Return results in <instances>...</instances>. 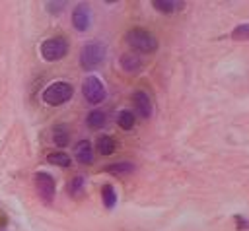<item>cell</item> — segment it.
<instances>
[{"instance_id": "cell-1", "label": "cell", "mask_w": 249, "mask_h": 231, "mask_svg": "<svg viewBox=\"0 0 249 231\" xmlns=\"http://www.w3.org/2000/svg\"><path fill=\"white\" fill-rule=\"evenodd\" d=\"M124 41L126 45L136 50V52H154L158 49V39L148 31V29H142V27H134L130 29L126 35H124Z\"/></svg>"}, {"instance_id": "cell-2", "label": "cell", "mask_w": 249, "mask_h": 231, "mask_svg": "<svg viewBox=\"0 0 249 231\" xmlns=\"http://www.w3.org/2000/svg\"><path fill=\"white\" fill-rule=\"evenodd\" d=\"M105 58V45L99 41H89L82 47L80 52V64L84 70H93L95 66H99Z\"/></svg>"}, {"instance_id": "cell-3", "label": "cell", "mask_w": 249, "mask_h": 231, "mask_svg": "<svg viewBox=\"0 0 249 231\" xmlns=\"http://www.w3.org/2000/svg\"><path fill=\"white\" fill-rule=\"evenodd\" d=\"M72 93H74V87L68 82H54L43 91V101L47 105L58 107V105H64L72 97Z\"/></svg>"}, {"instance_id": "cell-4", "label": "cell", "mask_w": 249, "mask_h": 231, "mask_svg": "<svg viewBox=\"0 0 249 231\" xmlns=\"http://www.w3.org/2000/svg\"><path fill=\"white\" fill-rule=\"evenodd\" d=\"M66 52H68V41L64 37H51V39L41 43V54L49 62L64 58Z\"/></svg>"}, {"instance_id": "cell-5", "label": "cell", "mask_w": 249, "mask_h": 231, "mask_svg": "<svg viewBox=\"0 0 249 231\" xmlns=\"http://www.w3.org/2000/svg\"><path fill=\"white\" fill-rule=\"evenodd\" d=\"M82 93H84L86 101L91 103V105L101 103V101L105 99V95H107L105 85H103V82H101L97 76H88V78L84 80V83H82Z\"/></svg>"}, {"instance_id": "cell-6", "label": "cell", "mask_w": 249, "mask_h": 231, "mask_svg": "<svg viewBox=\"0 0 249 231\" xmlns=\"http://www.w3.org/2000/svg\"><path fill=\"white\" fill-rule=\"evenodd\" d=\"M35 186H37L39 196H41L45 202H53L56 188H54V179H53L49 173H45V171L35 173Z\"/></svg>"}, {"instance_id": "cell-7", "label": "cell", "mask_w": 249, "mask_h": 231, "mask_svg": "<svg viewBox=\"0 0 249 231\" xmlns=\"http://www.w3.org/2000/svg\"><path fill=\"white\" fill-rule=\"evenodd\" d=\"M72 25L76 31H88L91 25V10L88 4H78L72 12Z\"/></svg>"}, {"instance_id": "cell-8", "label": "cell", "mask_w": 249, "mask_h": 231, "mask_svg": "<svg viewBox=\"0 0 249 231\" xmlns=\"http://www.w3.org/2000/svg\"><path fill=\"white\" fill-rule=\"evenodd\" d=\"M132 103H134L136 115H140L142 118H150L152 116V99L148 97L146 91H134L132 93Z\"/></svg>"}, {"instance_id": "cell-9", "label": "cell", "mask_w": 249, "mask_h": 231, "mask_svg": "<svg viewBox=\"0 0 249 231\" xmlns=\"http://www.w3.org/2000/svg\"><path fill=\"white\" fill-rule=\"evenodd\" d=\"M76 159L80 163H84V165H89L93 161V148H91V144L88 140L78 142V146H76Z\"/></svg>"}, {"instance_id": "cell-10", "label": "cell", "mask_w": 249, "mask_h": 231, "mask_svg": "<svg viewBox=\"0 0 249 231\" xmlns=\"http://www.w3.org/2000/svg\"><path fill=\"white\" fill-rule=\"evenodd\" d=\"M121 68L124 72H136L140 68V56L136 52H124L121 56Z\"/></svg>"}, {"instance_id": "cell-11", "label": "cell", "mask_w": 249, "mask_h": 231, "mask_svg": "<svg viewBox=\"0 0 249 231\" xmlns=\"http://www.w3.org/2000/svg\"><path fill=\"white\" fill-rule=\"evenodd\" d=\"M105 173H111V175H128L134 171V165L130 161H117V163H111L103 169Z\"/></svg>"}, {"instance_id": "cell-12", "label": "cell", "mask_w": 249, "mask_h": 231, "mask_svg": "<svg viewBox=\"0 0 249 231\" xmlns=\"http://www.w3.org/2000/svg\"><path fill=\"white\" fill-rule=\"evenodd\" d=\"M68 140H70V134H68V128L64 126V124H56L54 126V130H53V142H54V146H66L68 144Z\"/></svg>"}, {"instance_id": "cell-13", "label": "cell", "mask_w": 249, "mask_h": 231, "mask_svg": "<svg viewBox=\"0 0 249 231\" xmlns=\"http://www.w3.org/2000/svg\"><path fill=\"white\" fill-rule=\"evenodd\" d=\"M97 151H99L101 155H111V153L115 151V140H113L111 136H107V134L99 136V138H97Z\"/></svg>"}, {"instance_id": "cell-14", "label": "cell", "mask_w": 249, "mask_h": 231, "mask_svg": "<svg viewBox=\"0 0 249 231\" xmlns=\"http://www.w3.org/2000/svg\"><path fill=\"white\" fill-rule=\"evenodd\" d=\"M152 4L158 12H163V14H171L183 6V2H175V0H154Z\"/></svg>"}, {"instance_id": "cell-15", "label": "cell", "mask_w": 249, "mask_h": 231, "mask_svg": "<svg viewBox=\"0 0 249 231\" xmlns=\"http://www.w3.org/2000/svg\"><path fill=\"white\" fill-rule=\"evenodd\" d=\"M101 198H103V206L105 208H115V204H117V192H115V188L111 186V184H105L103 188H101Z\"/></svg>"}, {"instance_id": "cell-16", "label": "cell", "mask_w": 249, "mask_h": 231, "mask_svg": "<svg viewBox=\"0 0 249 231\" xmlns=\"http://www.w3.org/2000/svg\"><path fill=\"white\" fill-rule=\"evenodd\" d=\"M105 120H107V116H105L103 111H91V113L88 115V118H86V124H88L89 128H101V126L105 124Z\"/></svg>"}, {"instance_id": "cell-17", "label": "cell", "mask_w": 249, "mask_h": 231, "mask_svg": "<svg viewBox=\"0 0 249 231\" xmlns=\"http://www.w3.org/2000/svg\"><path fill=\"white\" fill-rule=\"evenodd\" d=\"M47 161L53 163V165H58V167H70V157L64 153V151H53L47 155Z\"/></svg>"}, {"instance_id": "cell-18", "label": "cell", "mask_w": 249, "mask_h": 231, "mask_svg": "<svg viewBox=\"0 0 249 231\" xmlns=\"http://www.w3.org/2000/svg\"><path fill=\"white\" fill-rule=\"evenodd\" d=\"M117 124L123 128V130H130L134 126V115L130 111H121L117 115Z\"/></svg>"}, {"instance_id": "cell-19", "label": "cell", "mask_w": 249, "mask_h": 231, "mask_svg": "<svg viewBox=\"0 0 249 231\" xmlns=\"http://www.w3.org/2000/svg\"><path fill=\"white\" fill-rule=\"evenodd\" d=\"M231 39H235V41H249V23H241V25L233 27Z\"/></svg>"}, {"instance_id": "cell-20", "label": "cell", "mask_w": 249, "mask_h": 231, "mask_svg": "<svg viewBox=\"0 0 249 231\" xmlns=\"http://www.w3.org/2000/svg\"><path fill=\"white\" fill-rule=\"evenodd\" d=\"M84 182H86V179L82 177V175H76L72 181H70V184H68V190H70V194H78L82 188H84Z\"/></svg>"}, {"instance_id": "cell-21", "label": "cell", "mask_w": 249, "mask_h": 231, "mask_svg": "<svg viewBox=\"0 0 249 231\" xmlns=\"http://www.w3.org/2000/svg\"><path fill=\"white\" fill-rule=\"evenodd\" d=\"M62 8H64V2H49V4H47V10H49V12H53V14L60 12Z\"/></svg>"}]
</instances>
